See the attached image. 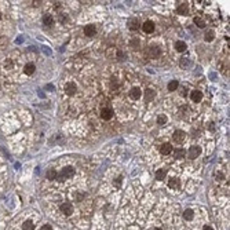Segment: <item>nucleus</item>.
Returning <instances> with one entry per match:
<instances>
[{"label": "nucleus", "instance_id": "27", "mask_svg": "<svg viewBox=\"0 0 230 230\" xmlns=\"http://www.w3.org/2000/svg\"><path fill=\"white\" fill-rule=\"evenodd\" d=\"M167 123V116L165 114H160V116L157 117V124L158 125H164Z\"/></svg>", "mask_w": 230, "mask_h": 230}, {"label": "nucleus", "instance_id": "13", "mask_svg": "<svg viewBox=\"0 0 230 230\" xmlns=\"http://www.w3.org/2000/svg\"><path fill=\"white\" fill-rule=\"evenodd\" d=\"M154 97H156L154 90L147 88L146 91H145V101H146V102H150L152 99H154Z\"/></svg>", "mask_w": 230, "mask_h": 230}, {"label": "nucleus", "instance_id": "8", "mask_svg": "<svg viewBox=\"0 0 230 230\" xmlns=\"http://www.w3.org/2000/svg\"><path fill=\"white\" fill-rule=\"evenodd\" d=\"M149 54H150V58H158L161 54V50L157 46H152V47L149 48Z\"/></svg>", "mask_w": 230, "mask_h": 230}, {"label": "nucleus", "instance_id": "33", "mask_svg": "<svg viewBox=\"0 0 230 230\" xmlns=\"http://www.w3.org/2000/svg\"><path fill=\"white\" fill-rule=\"evenodd\" d=\"M131 46H132V48H138L139 40H132V42H131Z\"/></svg>", "mask_w": 230, "mask_h": 230}, {"label": "nucleus", "instance_id": "23", "mask_svg": "<svg viewBox=\"0 0 230 230\" xmlns=\"http://www.w3.org/2000/svg\"><path fill=\"white\" fill-rule=\"evenodd\" d=\"M213 36H215L213 31H207V32H205V35H204V40H205V42H212Z\"/></svg>", "mask_w": 230, "mask_h": 230}, {"label": "nucleus", "instance_id": "6", "mask_svg": "<svg viewBox=\"0 0 230 230\" xmlns=\"http://www.w3.org/2000/svg\"><path fill=\"white\" fill-rule=\"evenodd\" d=\"M112 116H113V110H112L110 108H103L102 110H101V117H102L103 120H110Z\"/></svg>", "mask_w": 230, "mask_h": 230}, {"label": "nucleus", "instance_id": "22", "mask_svg": "<svg viewBox=\"0 0 230 230\" xmlns=\"http://www.w3.org/2000/svg\"><path fill=\"white\" fill-rule=\"evenodd\" d=\"M57 176H58V174H57V171L54 168H51L47 171V179L53 180V179H57Z\"/></svg>", "mask_w": 230, "mask_h": 230}, {"label": "nucleus", "instance_id": "11", "mask_svg": "<svg viewBox=\"0 0 230 230\" xmlns=\"http://www.w3.org/2000/svg\"><path fill=\"white\" fill-rule=\"evenodd\" d=\"M141 88H138V87H134V88H131L130 91V98L131 99H139V97H141Z\"/></svg>", "mask_w": 230, "mask_h": 230}, {"label": "nucleus", "instance_id": "34", "mask_svg": "<svg viewBox=\"0 0 230 230\" xmlns=\"http://www.w3.org/2000/svg\"><path fill=\"white\" fill-rule=\"evenodd\" d=\"M59 21H61V22H65V21H66V15H59Z\"/></svg>", "mask_w": 230, "mask_h": 230}, {"label": "nucleus", "instance_id": "25", "mask_svg": "<svg viewBox=\"0 0 230 230\" xmlns=\"http://www.w3.org/2000/svg\"><path fill=\"white\" fill-rule=\"evenodd\" d=\"M178 86H179V83H178V80H172L168 83V90L169 91H175V90L178 88Z\"/></svg>", "mask_w": 230, "mask_h": 230}, {"label": "nucleus", "instance_id": "36", "mask_svg": "<svg viewBox=\"0 0 230 230\" xmlns=\"http://www.w3.org/2000/svg\"><path fill=\"white\" fill-rule=\"evenodd\" d=\"M186 91H187V90H186V88H183V91H182V95H183V97H185V95L187 94V92H186Z\"/></svg>", "mask_w": 230, "mask_h": 230}, {"label": "nucleus", "instance_id": "29", "mask_svg": "<svg viewBox=\"0 0 230 230\" xmlns=\"http://www.w3.org/2000/svg\"><path fill=\"white\" fill-rule=\"evenodd\" d=\"M117 59H120V61H124V58H125V54L123 53V51H117Z\"/></svg>", "mask_w": 230, "mask_h": 230}, {"label": "nucleus", "instance_id": "21", "mask_svg": "<svg viewBox=\"0 0 230 230\" xmlns=\"http://www.w3.org/2000/svg\"><path fill=\"white\" fill-rule=\"evenodd\" d=\"M193 216H194V212H193V210H190V208H187V210L183 212V218H185L186 221H191Z\"/></svg>", "mask_w": 230, "mask_h": 230}, {"label": "nucleus", "instance_id": "19", "mask_svg": "<svg viewBox=\"0 0 230 230\" xmlns=\"http://www.w3.org/2000/svg\"><path fill=\"white\" fill-rule=\"evenodd\" d=\"M168 186H169L171 189H179V186H180L179 179H176V178H172V179H169Z\"/></svg>", "mask_w": 230, "mask_h": 230}, {"label": "nucleus", "instance_id": "15", "mask_svg": "<svg viewBox=\"0 0 230 230\" xmlns=\"http://www.w3.org/2000/svg\"><path fill=\"white\" fill-rule=\"evenodd\" d=\"M171 150H172V146L169 143H164V145H161V147H160V153H161V154H164V156L169 154Z\"/></svg>", "mask_w": 230, "mask_h": 230}, {"label": "nucleus", "instance_id": "12", "mask_svg": "<svg viewBox=\"0 0 230 230\" xmlns=\"http://www.w3.org/2000/svg\"><path fill=\"white\" fill-rule=\"evenodd\" d=\"M142 28H143V31L146 32V33H152V32L154 31V24H153L152 21H146V22L142 25Z\"/></svg>", "mask_w": 230, "mask_h": 230}, {"label": "nucleus", "instance_id": "9", "mask_svg": "<svg viewBox=\"0 0 230 230\" xmlns=\"http://www.w3.org/2000/svg\"><path fill=\"white\" fill-rule=\"evenodd\" d=\"M76 90H77V87H76V84L75 83H68L66 86H65V91H66V94L68 95H73L76 92Z\"/></svg>", "mask_w": 230, "mask_h": 230}, {"label": "nucleus", "instance_id": "7", "mask_svg": "<svg viewBox=\"0 0 230 230\" xmlns=\"http://www.w3.org/2000/svg\"><path fill=\"white\" fill-rule=\"evenodd\" d=\"M127 25H128V28H130L131 31H138V29H139V21L136 20V18H130Z\"/></svg>", "mask_w": 230, "mask_h": 230}, {"label": "nucleus", "instance_id": "32", "mask_svg": "<svg viewBox=\"0 0 230 230\" xmlns=\"http://www.w3.org/2000/svg\"><path fill=\"white\" fill-rule=\"evenodd\" d=\"M40 230H53V227H51V224H43Z\"/></svg>", "mask_w": 230, "mask_h": 230}, {"label": "nucleus", "instance_id": "37", "mask_svg": "<svg viewBox=\"0 0 230 230\" xmlns=\"http://www.w3.org/2000/svg\"><path fill=\"white\" fill-rule=\"evenodd\" d=\"M153 230H163V229H160V227H154Z\"/></svg>", "mask_w": 230, "mask_h": 230}, {"label": "nucleus", "instance_id": "24", "mask_svg": "<svg viewBox=\"0 0 230 230\" xmlns=\"http://www.w3.org/2000/svg\"><path fill=\"white\" fill-rule=\"evenodd\" d=\"M174 156H175V158H183L185 157V150L183 149H175Z\"/></svg>", "mask_w": 230, "mask_h": 230}, {"label": "nucleus", "instance_id": "31", "mask_svg": "<svg viewBox=\"0 0 230 230\" xmlns=\"http://www.w3.org/2000/svg\"><path fill=\"white\" fill-rule=\"evenodd\" d=\"M113 185L116 186V187H119L120 185H121V176H119V178H116V180L113 182Z\"/></svg>", "mask_w": 230, "mask_h": 230}, {"label": "nucleus", "instance_id": "1", "mask_svg": "<svg viewBox=\"0 0 230 230\" xmlns=\"http://www.w3.org/2000/svg\"><path fill=\"white\" fill-rule=\"evenodd\" d=\"M73 175H75L73 167H65V168H62L61 174H59V179H69V178H72Z\"/></svg>", "mask_w": 230, "mask_h": 230}, {"label": "nucleus", "instance_id": "3", "mask_svg": "<svg viewBox=\"0 0 230 230\" xmlns=\"http://www.w3.org/2000/svg\"><path fill=\"white\" fill-rule=\"evenodd\" d=\"M185 138H186V134L180 130H176L174 132V135H172V139H174V142H176V143H182V142L185 141Z\"/></svg>", "mask_w": 230, "mask_h": 230}, {"label": "nucleus", "instance_id": "26", "mask_svg": "<svg viewBox=\"0 0 230 230\" xmlns=\"http://www.w3.org/2000/svg\"><path fill=\"white\" fill-rule=\"evenodd\" d=\"M194 24H197V26H198V28H205V21L201 20L200 17L194 18Z\"/></svg>", "mask_w": 230, "mask_h": 230}, {"label": "nucleus", "instance_id": "28", "mask_svg": "<svg viewBox=\"0 0 230 230\" xmlns=\"http://www.w3.org/2000/svg\"><path fill=\"white\" fill-rule=\"evenodd\" d=\"M24 230H35V224L32 223V221H26L24 223Z\"/></svg>", "mask_w": 230, "mask_h": 230}, {"label": "nucleus", "instance_id": "17", "mask_svg": "<svg viewBox=\"0 0 230 230\" xmlns=\"http://www.w3.org/2000/svg\"><path fill=\"white\" fill-rule=\"evenodd\" d=\"M43 24H44L46 26H53L54 25V18L51 17L50 14H46L44 17H43Z\"/></svg>", "mask_w": 230, "mask_h": 230}, {"label": "nucleus", "instance_id": "20", "mask_svg": "<svg viewBox=\"0 0 230 230\" xmlns=\"http://www.w3.org/2000/svg\"><path fill=\"white\" fill-rule=\"evenodd\" d=\"M175 48H176V51H179V53H183V51H186L187 46H186V43H183V42H176L175 43Z\"/></svg>", "mask_w": 230, "mask_h": 230}, {"label": "nucleus", "instance_id": "4", "mask_svg": "<svg viewBox=\"0 0 230 230\" xmlns=\"http://www.w3.org/2000/svg\"><path fill=\"white\" fill-rule=\"evenodd\" d=\"M59 210H61V212L64 213V215L69 216L70 213L73 212V205L70 204V202H64V204H61V207H59Z\"/></svg>", "mask_w": 230, "mask_h": 230}, {"label": "nucleus", "instance_id": "35", "mask_svg": "<svg viewBox=\"0 0 230 230\" xmlns=\"http://www.w3.org/2000/svg\"><path fill=\"white\" fill-rule=\"evenodd\" d=\"M202 230H213V229L211 226H204V227H202Z\"/></svg>", "mask_w": 230, "mask_h": 230}, {"label": "nucleus", "instance_id": "14", "mask_svg": "<svg viewBox=\"0 0 230 230\" xmlns=\"http://www.w3.org/2000/svg\"><path fill=\"white\" fill-rule=\"evenodd\" d=\"M176 11H178V14H180V15H187L189 14V6L186 3H182L180 6H178Z\"/></svg>", "mask_w": 230, "mask_h": 230}, {"label": "nucleus", "instance_id": "16", "mask_svg": "<svg viewBox=\"0 0 230 230\" xmlns=\"http://www.w3.org/2000/svg\"><path fill=\"white\" fill-rule=\"evenodd\" d=\"M35 69H36V68H35L33 64H26L25 68H24V73L28 75V76H31V75H33V73H35Z\"/></svg>", "mask_w": 230, "mask_h": 230}, {"label": "nucleus", "instance_id": "30", "mask_svg": "<svg viewBox=\"0 0 230 230\" xmlns=\"http://www.w3.org/2000/svg\"><path fill=\"white\" fill-rule=\"evenodd\" d=\"M4 68H7V69H11V68H13L11 59H6V61H4Z\"/></svg>", "mask_w": 230, "mask_h": 230}, {"label": "nucleus", "instance_id": "18", "mask_svg": "<svg viewBox=\"0 0 230 230\" xmlns=\"http://www.w3.org/2000/svg\"><path fill=\"white\" fill-rule=\"evenodd\" d=\"M165 176H167V169H164V168L158 169V171L156 172V179H157V180L165 179Z\"/></svg>", "mask_w": 230, "mask_h": 230}, {"label": "nucleus", "instance_id": "2", "mask_svg": "<svg viewBox=\"0 0 230 230\" xmlns=\"http://www.w3.org/2000/svg\"><path fill=\"white\" fill-rule=\"evenodd\" d=\"M200 154H201V147H200V146H191L190 149H189L187 157L191 158V160H194V158L198 157Z\"/></svg>", "mask_w": 230, "mask_h": 230}, {"label": "nucleus", "instance_id": "5", "mask_svg": "<svg viewBox=\"0 0 230 230\" xmlns=\"http://www.w3.org/2000/svg\"><path fill=\"white\" fill-rule=\"evenodd\" d=\"M95 32H97V28H95V25H92V24L84 26V35H86V36H88V37L94 36Z\"/></svg>", "mask_w": 230, "mask_h": 230}, {"label": "nucleus", "instance_id": "10", "mask_svg": "<svg viewBox=\"0 0 230 230\" xmlns=\"http://www.w3.org/2000/svg\"><path fill=\"white\" fill-rule=\"evenodd\" d=\"M190 98H191V101H193V102H200V101L202 99L201 91H198V90H194V91H191Z\"/></svg>", "mask_w": 230, "mask_h": 230}, {"label": "nucleus", "instance_id": "38", "mask_svg": "<svg viewBox=\"0 0 230 230\" xmlns=\"http://www.w3.org/2000/svg\"><path fill=\"white\" fill-rule=\"evenodd\" d=\"M0 20H2V14H0Z\"/></svg>", "mask_w": 230, "mask_h": 230}]
</instances>
